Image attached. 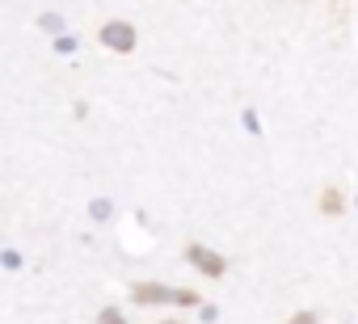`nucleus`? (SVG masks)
Masks as SVG:
<instances>
[{
    "mask_svg": "<svg viewBox=\"0 0 358 324\" xmlns=\"http://www.w3.org/2000/svg\"><path fill=\"white\" fill-rule=\"evenodd\" d=\"M0 261H5V265H9V270H17V265H22V257H17V253H13V249H5V253H0Z\"/></svg>",
    "mask_w": 358,
    "mask_h": 324,
    "instance_id": "nucleus-7",
    "label": "nucleus"
},
{
    "mask_svg": "<svg viewBox=\"0 0 358 324\" xmlns=\"http://www.w3.org/2000/svg\"><path fill=\"white\" fill-rule=\"evenodd\" d=\"M38 26H43L47 34H55V38L64 34V17H59V13H43V17H38Z\"/></svg>",
    "mask_w": 358,
    "mask_h": 324,
    "instance_id": "nucleus-4",
    "label": "nucleus"
},
{
    "mask_svg": "<svg viewBox=\"0 0 358 324\" xmlns=\"http://www.w3.org/2000/svg\"><path fill=\"white\" fill-rule=\"evenodd\" d=\"M110 211H114V207H110V202H106V198H97V202H93V207H89V215H93V219H97V223H101V219H110Z\"/></svg>",
    "mask_w": 358,
    "mask_h": 324,
    "instance_id": "nucleus-5",
    "label": "nucleus"
},
{
    "mask_svg": "<svg viewBox=\"0 0 358 324\" xmlns=\"http://www.w3.org/2000/svg\"><path fill=\"white\" fill-rule=\"evenodd\" d=\"M186 257L199 265V270H207V274H224V257H215V253H207L203 244H190L186 249Z\"/></svg>",
    "mask_w": 358,
    "mask_h": 324,
    "instance_id": "nucleus-2",
    "label": "nucleus"
},
{
    "mask_svg": "<svg viewBox=\"0 0 358 324\" xmlns=\"http://www.w3.org/2000/svg\"><path fill=\"white\" fill-rule=\"evenodd\" d=\"M55 51H59V55H72V51H76V38H72V34H59V38H55Z\"/></svg>",
    "mask_w": 358,
    "mask_h": 324,
    "instance_id": "nucleus-6",
    "label": "nucleus"
},
{
    "mask_svg": "<svg viewBox=\"0 0 358 324\" xmlns=\"http://www.w3.org/2000/svg\"><path fill=\"white\" fill-rule=\"evenodd\" d=\"M291 324H320V320H316V316H295Z\"/></svg>",
    "mask_w": 358,
    "mask_h": 324,
    "instance_id": "nucleus-8",
    "label": "nucleus"
},
{
    "mask_svg": "<svg viewBox=\"0 0 358 324\" xmlns=\"http://www.w3.org/2000/svg\"><path fill=\"white\" fill-rule=\"evenodd\" d=\"M135 299H156V303H190V295L182 290H164V286H139Z\"/></svg>",
    "mask_w": 358,
    "mask_h": 324,
    "instance_id": "nucleus-3",
    "label": "nucleus"
},
{
    "mask_svg": "<svg viewBox=\"0 0 358 324\" xmlns=\"http://www.w3.org/2000/svg\"><path fill=\"white\" fill-rule=\"evenodd\" d=\"M354 207H358V194H354Z\"/></svg>",
    "mask_w": 358,
    "mask_h": 324,
    "instance_id": "nucleus-9",
    "label": "nucleus"
},
{
    "mask_svg": "<svg viewBox=\"0 0 358 324\" xmlns=\"http://www.w3.org/2000/svg\"><path fill=\"white\" fill-rule=\"evenodd\" d=\"M101 43L110 47V51H135V26H127V22H106L101 26Z\"/></svg>",
    "mask_w": 358,
    "mask_h": 324,
    "instance_id": "nucleus-1",
    "label": "nucleus"
}]
</instances>
